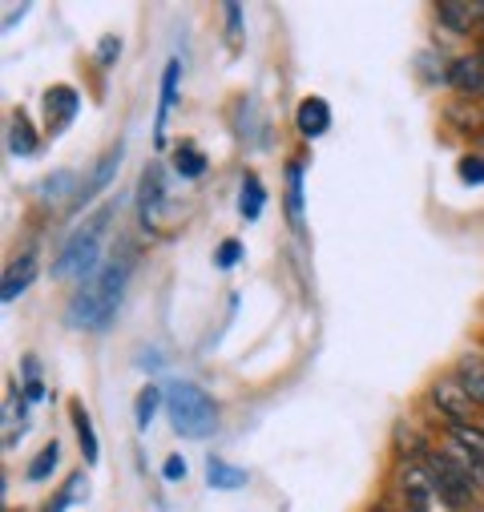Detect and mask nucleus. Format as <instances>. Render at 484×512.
<instances>
[{
  "label": "nucleus",
  "mask_w": 484,
  "mask_h": 512,
  "mask_svg": "<svg viewBox=\"0 0 484 512\" xmlns=\"http://www.w3.org/2000/svg\"><path fill=\"white\" fill-rule=\"evenodd\" d=\"M130 267L134 259H113L105 263L93 279H85L73 299H69V327H81V331H101L113 323L117 307H121V295H126V283H130Z\"/></svg>",
  "instance_id": "obj_1"
},
{
  "label": "nucleus",
  "mask_w": 484,
  "mask_h": 512,
  "mask_svg": "<svg viewBox=\"0 0 484 512\" xmlns=\"http://www.w3.org/2000/svg\"><path fill=\"white\" fill-rule=\"evenodd\" d=\"M166 412H170L174 432L186 440H206L218 428V404L190 379H174L166 388Z\"/></svg>",
  "instance_id": "obj_2"
},
{
  "label": "nucleus",
  "mask_w": 484,
  "mask_h": 512,
  "mask_svg": "<svg viewBox=\"0 0 484 512\" xmlns=\"http://www.w3.org/2000/svg\"><path fill=\"white\" fill-rule=\"evenodd\" d=\"M109 206H101L69 242H65V250L57 254V263H53V275L57 279H69V275H77V279H93L97 271V259H101V234H105V222H109Z\"/></svg>",
  "instance_id": "obj_3"
},
{
  "label": "nucleus",
  "mask_w": 484,
  "mask_h": 512,
  "mask_svg": "<svg viewBox=\"0 0 484 512\" xmlns=\"http://www.w3.org/2000/svg\"><path fill=\"white\" fill-rule=\"evenodd\" d=\"M396 484L404 492L408 512H456V504H452L448 488L440 484V476L420 460H404L400 472H396Z\"/></svg>",
  "instance_id": "obj_4"
},
{
  "label": "nucleus",
  "mask_w": 484,
  "mask_h": 512,
  "mask_svg": "<svg viewBox=\"0 0 484 512\" xmlns=\"http://www.w3.org/2000/svg\"><path fill=\"white\" fill-rule=\"evenodd\" d=\"M432 404H436V412H444L452 424H476V400L460 388L456 379H436V388H432Z\"/></svg>",
  "instance_id": "obj_5"
},
{
  "label": "nucleus",
  "mask_w": 484,
  "mask_h": 512,
  "mask_svg": "<svg viewBox=\"0 0 484 512\" xmlns=\"http://www.w3.org/2000/svg\"><path fill=\"white\" fill-rule=\"evenodd\" d=\"M436 17L452 33L484 29V0H444V5H436Z\"/></svg>",
  "instance_id": "obj_6"
},
{
  "label": "nucleus",
  "mask_w": 484,
  "mask_h": 512,
  "mask_svg": "<svg viewBox=\"0 0 484 512\" xmlns=\"http://www.w3.org/2000/svg\"><path fill=\"white\" fill-rule=\"evenodd\" d=\"M448 85L464 97H484V53L476 57H456L448 65Z\"/></svg>",
  "instance_id": "obj_7"
},
{
  "label": "nucleus",
  "mask_w": 484,
  "mask_h": 512,
  "mask_svg": "<svg viewBox=\"0 0 484 512\" xmlns=\"http://www.w3.org/2000/svg\"><path fill=\"white\" fill-rule=\"evenodd\" d=\"M121 154H126V146H121V142H117V146H113V150H109V154H105V158L97 162V170L89 174V182H85V186H81V190L73 194V210H81V206H85L89 198H97V194H101V190H105V186H109V182L117 178Z\"/></svg>",
  "instance_id": "obj_8"
},
{
  "label": "nucleus",
  "mask_w": 484,
  "mask_h": 512,
  "mask_svg": "<svg viewBox=\"0 0 484 512\" xmlns=\"http://www.w3.org/2000/svg\"><path fill=\"white\" fill-rule=\"evenodd\" d=\"M162 202H166V170H162L158 162H150V166H146V174H142V186H138L142 222H154V218H158V210H162Z\"/></svg>",
  "instance_id": "obj_9"
},
{
  "label": "nucleus",
  "mask_w": 484,
  "mask_h": 512,
  "mask_svg": "<svg viewBox=\"0 0 484 512\" xmlns=\"http://www.w3.org/2000/svg\"><path fill=\"white\" fill-rule=\"evenodd\" d=\"M295 125H299V134H303V138H323V134L331 130V105H327L323 97H307V101H299V109H295Z\"/></svg>",
  "instance_id": "obj_10"
},
{
  "label": "nucleus",
  "mask_w": 484,
  "mask_h": 512,
  "mask_svg": "<svg viewBox=\"0 0 484 512\" xmlns=\"http://www.w3.org/2000/svg\"><path fill=\"white\" fill-rule=\"evenodd\" d=\"M77 109H81L77 89H69V85H53V89L45 93V117L53 121V130H65V125L77 117Z\"/></svg>",
  "instance_id": "obj_11"
},
{
  "label": "nucleus",
  "mask_w": 484,
  "mask_h": 512,
  "mask_svg": "<svg viewBox=\"0 0 484 512\" xmlns=\"http://www.w3.org/2000/svg\"><path fill=\"white\" fill-rule=\"evenodd\" d=\"M33 283H37V254H21V259L5 271V287H0V299L13 303V299H21Z\"/></svg>",
  "instance_id": "obj_12"
},
{
  "label": "nucleus",
  "mask_w": 484,
  "mask_h": 512,
  "mask_svg": "<svg viewBox=\"0 0 484 512\" xmlns=\"http://www.w3.org/2000/svg\"><path fill=\"white\" fill-rule=\"evenodd\" d=\"M178 81H182V65L170 61L166 73H162V101H158V121H154V142L158 146L166 142V121H170V109L178 105Z\"/></svg>",
  "instance_id": "obj_13"
},
{
  "label": "nucleus",
  "mask_w": 484,
  "mask_h": 512,
  "mask_svg": "<svg viewBox=\"0 0 484 512\" xmlns=\"http://www.w3.org/2000/svg\"><path fill=\"white\" fill-rule=\"evenodd\" d=\"M37 150H41V138L33 130V121L25 113H13V121H9V154L13 158H33Z\"/></svg>",
  "instance_id": "obj_14"
},
{
  "label": "nucleus",
  "mask_w": 484,
  "mask_h": 512,
  "mask_svg": "<svg viewBox=\"0 0 484 512\" xmlns=\"http://www.w3.org/2000/svg\"><path fill=\"white\" fill-rule=\"evenodd\" d=\"M452 379H456L460 388H464V392L484 408V355H464Z\"/></svg>",
  "instance_id": "obj_15"
},
{
  "label": "nucleus",
  "mask_w": 484,
  "mask_h": 512,
  "mask_svg": "<svg viewBox=\"0 0 484 512\" xmlns=\"http://www.w3.org/2000/svg\"><path fill=\"white\" fill-rule=\"evenodd\" d=\"M206 484L218 488V492H238V488H247V472L218 460V456H210L206 460Z\"/></svg>",
  "instance_id": "obj_16"
},
{
  "label": "nucleus",
  "mask_w": 484,
  "mask_h": 512,
  "mask_svg": "<svg viewBox=\"0 0 484 512\" xmlns=\"http://www.w3.org/2000/svg\"><path fill=\"white\" fill-rule=\"evenodd\" d=\"M73 432H77V440H81V456H85V464H97V456H101V448H97V432H93V420H89V412H85V404L81 400H73Z\"/></svg>",
  "instance_id": "obj_17"
},
{
  "label": "nucleus",
  "mask_w": 484,
  "mask_h": 512,
  "mask_svg": "<svg viewBox=\"0 0 484 512\" xmlns=\"http://www.w3.org/2000/svg\"><path fill=\"white\" fill-rule=\"evenodd\" d=\"M263 206H267V190H263V182H259L255 174H247V178H242V190H238V210H242V218L255 222V218L263 214Z\"/></svg>",
  "instance_id": "obj_18"
},
{
  "label": "nucleus",
  "mask_w": 484,
  "mask_h": 512,
  "mask_svg": "<svg viewBox=\"0 0 484 512\" xmlns=\"http://www.w3.org/2000/svg\"><path fill=\"white\" fill-rule=\"evenodd\" d=\"M448 444H456L460 452H468L472 460L484 464V428H476V424H452L448 428Z\"/></svg>",
  "instance_id": "obj_19"
},
{
  "label": "nucleus",
  "mask_w": 484,
  "mask_h": 512,
  "mask_svg": "<svg viewBox=\"0 0 484 512\" xmlns=\"http://www.w3.org/2000/svg\"><path fill=\"white\" fill-rule=\"evenodd\" d=\"M162 388H154V383H146V388L138 392V400H134V420H138V428L146 432L150 424H154V416H158V408H162Z\"/></svg>",
  "instance_id": "obj_20"
},
{
  "label": "nucleus",
  "mask_w": 484,
  "mask_h": 512,
  "mask_svg": "<svg viewBox=\"0 0 484 512\" xmlns=\"http://www.w3.org/2000/svg\"><path fill=\"white\" fill-rule=\"evenodd\" d=\"M174 170H178L182 178H202V174H206V154H198L194 142H182V146L174 150Z\"/></svg>",
  "instance_id": "obj_21"
},
{
  "label": "nucleus",
  "mask_w": 484,
  "mask_h": 512,
  "mask_svg": "<svg viewBox=\"0 0 484 512\" xmlns=\"http://www.w3.org/2000/svg\"><path fill=\"white\" fill-rule=\"evenodd\" d=\"M287 218L295 230L303 226V170L299 166H287Z\"/></svg>",
  "instance_id": "obj_22"
},
{
  "label": "nucleus",
  "mask_w": 484,
  "mask_h": 512,
  "mask_svg": "<svg viewBox=\"0 0 484 512\" xmlns=\"http://www.w3.org/2000/svg\"><path fill=\"white\" fill-rule=\"evenodd\" d=\"M21 392L29 396V404H41L49 396L45 383H41V363L33 355H25V363H21Z\"/></svg>",
  "instance_id": "obj_23"
},
{
  "label": "nucleus",
  "mask_w": 484,
  "mask_h": 512,
  "mask_svg": "<svg viewBox=\"0 0 484 512\" xmlns=\"http://www.w3.org/2000/svg\"><path fill=\"white\" fill-rule=\"evenodd\" d=\"M57 460H61V448H57V444L49 440V444H45V448H41V452L33 456V464H29V472H25V476H29L33 484H41V480H49V476H53Z\"/></svg>",
  "instance_id": "obj_24"
},
{
  "label": "nucleus",
  "mask_w": 484,
  "mask_h": 512,
  "mask_svg": "<svg viewBox=\"0 0 484 512\" xmlns=\"http://www.w3.org/2000/svg\"><path fill=\"white\" fill-rule=\"evenodd\" d=\"M77 496H85V476H81V472H77V476H69V484H65V488L45 504V512H65Z\"/></svg>",
  "instance_id": "obj_25"
},
{
  "label": "nucleus",
  "mask_w": 484,
  "mask_h": 512,
  "mask_svg": "<svg viewBox=\"0 0 484 512\" xmlns=\"http://www.w3.org/2000/svg\"><path fill=\"white\" fill-rule=\"evenodd\" d=\"M456 174L468 182V186H484V158L480 154H468L456 162Z\"/></svg>",
  "instance_id": "obj_26"
},
{
  "label": "nucleus",
  "mask_w": 484,
  "mask_h": 512,
  "mask_svg": "<svg viewBox=\"0 0 484 512\" xmlns=\"http://www.w3.org/2000/svg\"><path fill=\"white\" fill-rule=\"evenodd\" d=\"M226 45L230 49H242V9L238 5H226Z\"/></svg>",
  "instance_id": "obj_27"
},
{
  "label": "nucleus",
  "mask_w": 484,
  "mask_h": 512,
  "mask_svg": "<svg viewBox=\"0 0 484 512\" xmlns=\"http://www.w3.org/2000/svg\"><path fill=\"white\" fill-rule=\"evenodd\" d=\"M238 259H242V242H238V238H226V242L218 246V254H214V263H218L222 271H230Z\"/></svg>",
  "instance_id": "obj_28"
},
{
  "label": "nucleus",
  "mask_w": 484,
  "mask_h": 512,
  "mask_svg": "<svg viewBox=\"0 0 484 512\" xmlns=\"http://www.w3.org/2000/svg\"><path fill=\"white\" fill-rule=\"evenodd\" d=\"M117 53H121V37H101V45H97V65H101V69L117 65Z\"/></svg>",
  "instance_id": "obj_29"
},
{
  "label": "nucleus",
  "mask_w": 484,
  "mask_h": 512,
  "mask_svg": "<svg viewBox=\"0 0 484 512\" xmlns=\"http://www.w3.org/2000/svg\"><path fill=\"white\" fill-rule=\"evenodd\" d=\"M69 182H73V174H53V178H45V194H49V198H61V194L73 190Z\"/></svg>",
  "instance_id": "obj_30"
},
{
  "label": "nucleus",
  "mask_w": 484,
  "mask_h": 512,
  "mask_svg": "<svg viewBox=\"0 0 484 512\" xmlns=\"http://www.w3.org/2000/svg\"><path fill=\"white\" fill-rule=\"evenodd\" d=\"M162 472H166L170 484H182V480H186V460H182V456H166V468H162Z\"/></svg>",
  "instance_id": "obj_31"
},
{
  "label": "nucleus",
  "mask_w": 484,
  "mask_h": 512,
  "mask_svg": "<svg viewBox=\"0 0 484 512\" xmlns=\"http://www.w3.org/2000/svg\"><path fill=\"white\" fill-rule=\"evenodd\" d=\"M25 13H29V5H17V9L9 5V9H5V29H17V21H21Z\"/></svg>",
  "instance_id": "obj_32"
},
{
  "label": "nucleus",
  "mask_w": 484,
  "mask_h": 512,
  "mask_svg": "<svg viewBox=\"0 0 484 512\" xmlns=\"http://www.w3.org/2000/svg\"><path fill=\"white\" fill-rule=\"evenodd\" d=\"M480 53H484V29H480Z\"/></svg>",
  "instance_id": "obj_33"
},
{
  "label": "nucleus",
  "mask_w": 484,
  "mask_h": 512,
  "mask_svg": "<svg viewBox=\"0 0 484 512\" xmlns=\"http://www.w3.org/2000/svg\"><path fill=\"white\" fill-rule=\"evenodd\" d=\"M372 512H392V508H372Z\"/></svg>",
  "instance_id": "obj_34"
}]
</instances>
